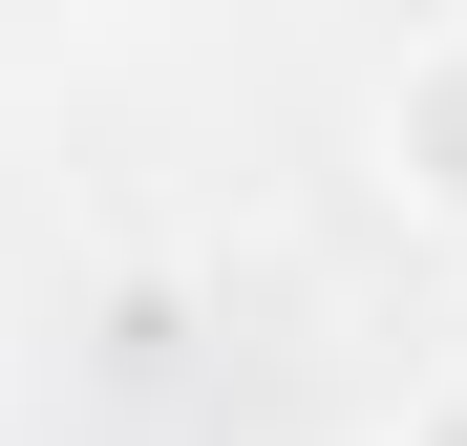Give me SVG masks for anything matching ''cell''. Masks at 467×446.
<instances>
[{"label":"cell","mask_w":467,"mask_h":446,"mask_svg":"<svg viewBox=\"0 0 467 446\" xmlns=\"http://www.w3.org/2000/svg\"><path fill=\"white\" fill-rule=\"evenodd\" d=\"M361 192L404 213V234L467 255V0L404 22V64H382V107H361Z\"/></svg>","instance_id":"6da1fadb"},{"label":"cell","mask_w":467,"mask_h":446,"mask_svg":"<svg viewBox=\"0 0 467 446\" xmlns=\"http://www.w3.org/2000/svg\"><path fill=\"white\" fill-rule=\"evenodd\" d=\"M382 446H467V361H425V383L382 404Z\"/></svg>","instance_id":"7a4b0ae2"}]
</instances>
